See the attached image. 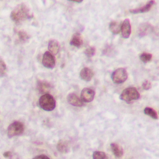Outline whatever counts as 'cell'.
Here are the masks:
<instances>
[{
    "label": "cell",
    "mask_w": 159,
    "mask_h": 159,
    "mask_svg": "<svg viewBox=\"0 0 159 159\" xmlns=\"http://www.w3.org/2000/svg\"><path fill=\"white\" fill-rule=\"evenodd\" d=\"M7 67L4 61L0 60V76H2L6 73Z\"/></svg>",
    "instance_id": "obj_24"
},
{
    "label": "cell",
    "mask_w": 159,
    "mask_h": 159,
    "mask_svg": "<svg viewBox=\"0 0 159 159\" xmlns=\"http://www.w3.org/2000/svg\"><path fill=\"white\" fill-rule=\"evenodd\" d=\"M83 43V39L80 33H75L72 36L70 40V44L72 46H75L77 48H80Z\"/></svg>",
    "instance_id": "obj_13"
},
{
    "label": "cell",
    "mask_w": 159,
    "mask_h": 159,
    "mask_svg": "<svg viewBox=\"0 0 159 159\" xmlns=\"http://www.w3.org/2000/svg\"><path fill=\"white\" fill-rule=\"evenodd\" d=\"M42 64L45 67L52 69L55 67L56 65L54 56L50 52H45L43 57Z\"/></svg>",
    "instance_id": "obj_6"
},
{
    "label": "cell",
    "mask_w": 159,
    "mask_h": 159,
    "mask_svg": "<svg viewBox=\"0 0 159 159\" xmlns=\"http://www.w3.org/2000/svg\"><path fill=\"white\" fill-rule=\"evenodd\" d=\"M80 78L83 80L89 82L94 76V72L92 70L88 67H84L81 70L80 74Z\"/></svg>",
    "instance_id": "obj_11"
},
{
    "label": "cell",
    "mask_w": 159,
    "mask_h": 159,
    "mask_svg": "<svg viewBox=\"0 0 159 159\" xmlns=\"http://www.w3.org/2000/svg\"><path fill=\"white\" fill-rule=\"evenodd\" d=\"M38 87L41 91H44L51 88V85L49 83L46 82L41 81L39 83Z\"/></svg>",
    "instance_id": "obj_21"
},
{
    "label": "cell",
    "mask_w": 159,
    "mask_h": 159,
    "mask_svg": "<svg viewBox=\"0 0 159 159\" xmlns=\"http://www.w3.org/2000/svg\"><path fill=\"white\" fill-rule=\"evenodd\" d=\"M152 30V27L149 24L147 23L142 24L139 27V35L140 37H144L151 32Z\"/></svg>",
    "instance_id": "obj_16"
},
{
    "label": "cell",
    "mask_w": 159,
    "mask_h": 159,
    "mask_svg": "<svg viewBox=\"0 0 159 159\" xmlns=\"http://www.w3.org/2000/svg\"><path fill=\"white\" fill-rule=\"evenodd\" d=\"M30 10L25 3L17 5L11 12V17L16 23H20L30 17Z\"/></svg>",
    "instance_id": "obj_1"
},
{
    "label": "cell",
    "mask_w": 159,
    "mask_h": 159,
    "mask_svg": "<svg viewBox=\"0 0 159 159\" xmlns=\"http://www.w3.org/2000/svg\"><path fill=\"white\" fill-rule=\"evenodd\" d=\"M17 35H18L20 40L22 41H26L30 38L26 32L24 31H22V30L18 31Z\"/></svg>",
    "instance_id": "obj_23"
},
{
    "label": "cell",
    "mask_w": 159,
    "mask_h": 159,
    "mask_svg": "<svg viewBox=\"0 0 159 159\" xmlns=\"http://www.w3.org/2000/svg\"><path fill=\"white\" fill-rule=\"evenodd\" d=\"M111 148L113 154L117 158H120L124 154V150L122 147L115 143H112L110 144Z\"/></svg>",
    "instance_id": "obj_14"
},
{
    "label": "cell",
    "mask_w": 159,
    "mask_h": 159,
    "mask_svg": "<svg viewBox=\"0 0 159 159\" xmlns=\"http://www.w3.org/2000/svg\"><path fill=\"white\" fill-rule=\"evenodd\" d=\"M154 1H150L146 3L145 6H142L138 9H134V10H129V12L131 14H136L139 13H143L148 12L151 9L153 4L155 3Z\"/></svg>",
    "instance_id": "obj_10"
},
{
    "label": "cell",
    "mask_w": 159,
    "mask_h": 159,
    "mask_svg": "<svg viewBox=\"0 0 159 159\" xmlns=\"http://www.w3.org/2000/svg\"><path fill=\"white\" fill-rule=\"evenodd\" d=\"M67 99L68 103L74 107H82L84 105L81 99L74 93L69 94Z\"/></svg>",
    "instance_id": "obj_9"
},
{
    "label": "cell",
    "mask_w": 159,
    "mask_h": 159,
    "mask_svg": "<svg viewBox=\"0 0 159 159\" xmlns=\"http://www.w3.org/2000/svg\"><path fill=\"white\" fill-rule=\"evenodd\" d=\"M25 130L24 124L19 121H16L10 125L7 129V135L9 138L22 134Z\"/></svg>",
    "instance_id": "obj_4"
},
{
    "label": "cell",
    "mask_w": 159,
    "mask_h": 159,
    "mask_svg": "<svg viewBox=\"0 0 159 159\" xmlns=\"http://www.w3.org/2000/svg\"><path fill=\"white\" fill-rule=\"evenodd\" d=\"M144 112L146 115L149 116L154 120H158V119L157 112L152 108L147 107L144 109Z\"/></svg>",
    "instance_id": "obj_18"
},
{
    "label": "cell",
    "mask_w": 159,
    "mask_h": 159,
    "mask_svg": "<svg viewBox=\"0 0 159 159\" xmlns=\"http://www.w3.org/2000/svg\"><path fill=\"white\" fill-rule=\"evenodd\" d=\"M140 98V94L135 87H130L124 89L120 96V100L127 103L133 100H138Z\"/></svg>",
    "instance_id": "obj_3"
},
{
    "label": "cell",
    "mask_w": 159,
    "mask_h": 159,
    "mask_svg": "<svg viewBox=\"0 0 159 159\" xmlns=\"http://www.w3.org/2000/svg\"><path fill=\"white\" fill-rule=\"evenodd\" d=\"M40 107L43 110L52 111L55 108L56 102L52 96L45 94L41 97L39 100Z\"/></svg>",
    "instance_id": "obj_2"
},
{
    "label": "cell",
    "mask_w": 159,
    "mask_h": 159,
    "mask_svg": "<svg viewBox=\"0 0 159 159\" xmlns=\"http://www.w3.org/2000/svg\"><path fill=\"white\" fill-rule=\"evenodd\" d=\"M57 150L61 153H67L70 151V146L67 140L65 139H60L57 145Z\"/></svg>",
    "instance_id": "obj_12"
},
{
    "label": "cell",
    "mask_w": 159,
    "mask_h": 159,
    "mask_svg": "<svg viewBox=\"0 0 159 159\" xmlns=\"http://www.w3.org/2000/svg\"><path fill=\"white\" fill-rule=\"evenodd\" d=\"M59 43L56 40H51L48 43V49L50 51V53L54 55H56L59 51Z\"/></svg>",
    "instance_id": "obj_15"
},
{
    "label": "cell",
    "mask_w": 159,
    "mask_h": 159,
    "mask_svg": "<svg viewBox=\"0 0 159 159\" xmlns=\"http://www.w3.org/2000/svg\"><path fill=\"white\" fill-rule=\"evenodd\" d=\"M111 78L114 84H120L123 83L127 80L128 73L125 69L120 68L112 72Z\"/></svg>",
    "instance_id": "obj_5"
},
{
    "label": "cell",
    "mask_w": 159,
    "mask_h": 159,
    "mask_svg": "<svg viewBox=\"0 0 159 159\" xmlns=\"http://www.w3.org/2000/svg\"><path fill=\"white\" fill-rule=\"evenodd\" d=\"M95 52V48L91 46V47H89V48H87L85 50V52H84V54H85V55L87 57L90 58V57H92L94 55Z\"/></svg>",
    "instance_id": "obj_22"
},
{
    "label": "cell",
    "mask_w": 159,
    "mask_h": 159,
    "mask_svg": "<svg viewBox=\"0 0 159 159\" xmlns=\"http://www.w3.org/2000/svg\"><path fill=\"white\" fill-rule=\"evenodd\" d=\"M122 37L125 39H127L130 37L131 33V26L130 20L127 18L123 22L121 26Z\"/></svg>",
    "instance_id": "obj_8"
},
{
    "label": "cell",
    "mask_w": 159,
    "mask_h": 159,
    "mask_svg": "<svg viewBox=\"0 0 159 159\" xmlns=\"http://www.w3.org/2000/svg\"><path fill=\"white\" fill-rule=\"evenodd\" d=\"M93 159H109L105 152L101 151H95L93 153Z\"/></svg>",
    "instance_id": "obj_20"
},
{
    "label": "cell",
    "mask_w": 159,
    "mask_h": 159,
    "mask_svg": "<svg viewBox=\"0 0 159 159\" xmlns=\"http://www.w3.org/2000/svg\"><path fill=\"white\" fill-rule=\"evenodd\" d=\"M139 59L143 63L146 64L152 59V55L147 52H143L139 56Z\"/></svg>",
    "instance_id": "obj_19"
},
{
    "label": "cell",
    "mask_w": 159,
    "mask_h": 159,
    "mask_svg": "<svg viewBox=\"0 0 159 159\" xmlns=\"http://www.w3.org/2000/svg\"><path fill=\"white\" fill-rule=\"evenodd\" d=\"M95 95V93L93 90L89 88H84L81 93L80 99L83 102L89 103L93 101Z\"/></svg>",
    "instance_id": "obj_7"
},
{
    "label": "cell",
    "mask_w": 159,
    "mask_h": 159,
    "mask_svg": "<svg viewBox=\"0 0 159 159\" xmlns=\"http://www.w3.org/2000/svg\"><path fill=\"white\" fill-rule=\"evenodd\" d=\"M3 156L5 158H9V157H11V152L10 151L6 152L3 153Z\"/></svg>",
    "instance_id": "obj_27"
},
{
    "label": "cell",
    "mask_w": 159,
    "mask_h": 159,
    "mask_svg": "<svg viewBox=\"0 0 159 159\" xmlns=\"http://www.w3.org/2000/svg\"><path fill=\"white\" fill-rule=\"evenodd\" d=\"M32 159H51L48 156L44 154H41V155H38L34 157Z\"/></svg>",
    "instance_id": "obj_26"
},
{
    "label": "cell",
    "mask_w": 159,
    "mask_h": 159,
    "mask_svg": "<svg viewBox=\"0 0 159 159\" xmlns=\"http://www.w3.org/2000/svg\"><path fill=\"white\" fill-rule=\"evenodd\" d=\"M142 88L144 90H148L152 87L151 84L148 80H145L142 84Z\"/></svg>",
    "instance_id": "obj_25"
},
{
    "label": "cell",
    "mask_w": 159,
    "mask_h": 159,
    "mask_svg": "<svg viewBox=\"0 0 159 159\" xmlns=\"http://www.w3.org/2000/svg\"><path fill=\"white\" fill-rule=\"evenodd\" d=\"M73 2H76V3H80L81 2H82L83 1H71Z\"/></svg>",
    "instance_id": "obj_28"
},
{
    "label": "cell",
    "mask_w": 159,
    "mask_h": 159,
    "mask_svg": "<svg viewBox=\"0 0 159 159\" xmlns=\"http://www.w3.org/2000/svg\"><path fill=\"white\" fill-rule=\"evenodd\" d=\"M121 26V23L117 21H111L109 25V29L112 34L114 35H117L119 34L120 31Z\"/></svg>",
    "instance_id": "obj_17"
}]
</instances>
